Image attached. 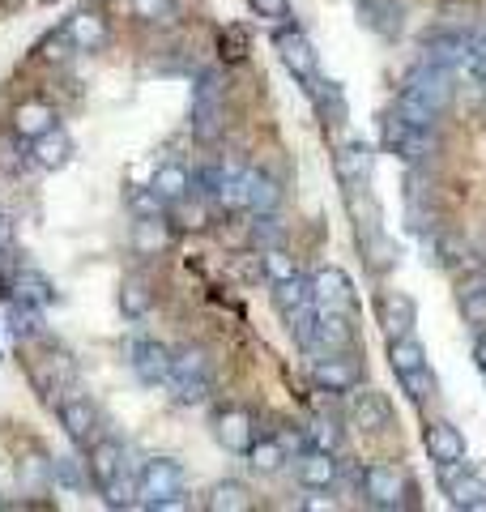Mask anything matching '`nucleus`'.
Returning a JSON list of instances; mask_svg holds the SVG:
<instances>
[{"mask_svg":"<svg viewBox=\"0 0 486 512\" xmlns=\"http://www.w3.org/2000/svg\"><path fill=\"white\" fill-rule=\"evenodd\" d=\"M354 13H359V26L380 39H397L405 30V9L397 0H354Z\"/></svg>","mask_w":486,"mask_h":512,"instance_id":"obj_10","label":"nucleus"},{"mask_svg":"<svg viewBox=\"0 0 486 512\" xmlns=\"http://www.w3.org/2000/svg\"><path fill=\"white\" fill-rule=\"evenodd\" d=\"M299 483L307 491H333L337 453H324V448H307V453H299Z\"/></svg>","mask_w":486,"mask_h":512,"instance_id":"obj_19","label":"nucleus"},{"mask_svg":"<svg viewBox=\"0 0 486 512\" xmlns=\"http://www.w3.org/2000/svg\"><path fill=\"white\" fill-rule=\"evenodd\" d=\"M124 444L120 440H94L90 444V478L99 483V491L107 495L111 508H137L133 500V478H128V466H124Z\"/></svg>","mask_w":486,"mask_h":512,"instance_id":"obj_1","label":"nucleus"},{"mask_svg":"<svg viewBox=\"0 0 486 512\" xmlns=\"http://www.w3.org/2000/svg\"><path fill=\"white\" fill-rule=\"evenodd\" d=\"M465 47H469L465 30H435V35H427V39H423V60L452 69V64H457V60L465 56Z\"/></svg>","mask_w":486,"mask_h":512,"instance_id":"obj_24","label":"nucleus"},{"mask_svg":"<svg viewBox=\"0 0 486 512\" xmlns=\"http://www.w3.org/2000/svg\"><path fill=\"white\" fill-rule=\"evenodd\" d=\"M209 512H248L252 508V491L239 483V478H226V483H214L205 495Z\"/></svg>","mask_w":486,"mask_h":512,"instance_id":"obj_28","label":"nucleus"},{"mask_svg":"<svg viewBox=\"0 0 486 512\" xmlns=\"http://www.w3.org/2000/svg\"><path fill=\"white\" fill-rule=\"evenodd\" d=\"M47 128H56V111L47 103H22L18 111H13V133H18L22 141L43 137Z\"/></svg>","mask_w":486,"mask_h":512,"instance_id":"obj_27","label":"nucleus"},{"mask_svg":"<svg viewBox=\"0 0 486 512\" xmlns=\"http://www.w3.org/2000/svg\"><path fill=\"white\" fill-rule=\"evenodd\" d=\"M167 244H171V227L162 222V214L137 218V227H133V248H137L141 256H158Z\"/></svg>","mask_w":486,"mask_h":512,"instance_id":"obj_31","label":"nucleus"},{"mask_svg":"<svg viewBox=\"0 0 486 512\" xmlns=\"http://www.w3.org/2000/svg\"><path fill=\"white\" fill-rule=\"evenodd\" d=\"M35 163L43 167V171H60L64 163H69L73 158V141H69V133H64V128L56 124V128H47L43 137H35Z\"/></svg>","mask_w":486,"mask_h":512,"instance_id":"obj_23","label":"nucleus"},{"mask_svg":"<svg viewBox=\"0 0 486 512\" xmlns=\"http://www.w3.org/2000/svg\"><path fill=\"white\" fill-rule=\"evenodd\" d=\"M350 423L367 431V436H380V431H388V423H393V410H388V402L376 389H363L350 397Z\"/></svg>","mask_w":486,"mask_h":512,"instance_id":"obj_17","label":"nucleus"},{"mask_svg":"<svg viewBox=\"0 0 486 512\" xmlns=\"http://www.w3.org/2000/svg\"><path fill=\"white\" fill-rule=\"evenodd\" d=\"M5 320H9V333L18 342H30L43 333V308H35V303H26V299H13Z\"/></svg>","mask_w":486,"mask_h":512,"instance_id":"obj_33","label":"nucleus"},{"mask_svg":"<svg viewBox=\"0 0 486 512\" xmlns=\"http://www.w3.org/2000/svg\"><path fill=\"white\" fill-rule=\"evenodd\" d=\"M333 167H337V180L346 188H367L371 171H376V150H371L367 141H346V146L337 150Z\"/></svg>","mask_w":486,"mask_h":512,"instance_id":"obj_11","label":"nucleus"},{"mask_svg":"<svg viewBox=\"0 0 486 512\" xmlns=\"http://www.w3.org/2000/svg\"><path fill=\"white\" fill-rule=\"evenodd\" d=\"M150 308H154V291L145 286V278H124V286H120V312L128 320H141V316H150Z\"/></svg>","mask_w":486,"mask_h":512,"instance_id":"obj_36","label":"nucleus"},{"mask_svg":"<svg viewBox=\"0 0 486 512\" xmlns=\"http://www.w3.org/2000/svg\"><path fill=\"white\" fill-rule=\"evenodd\" d=\"M256 18H265V22H282L290 18V0H248Z\"/></svg>","mask_w":486,"mask_h":512,"instance_id":"obj_49","label":"nucleus"},{"mask_svg":"<svg viewBox=\"0 0 486 512\" xmlns=\"http://www.w3.org/2000/svg\"><path fill=\"white\" fill-rule=\"evenodd\" d=\"M465 256H469V244H465L461 235L435 231V235L427 239V265H435V269H457Z\"/></svg>","mask_w":486,"mask_h":512,"instance_id":"obj_26","label":"nucleus"},{"mask_svg":"<svg viewBox=\"0 0 486 512\" xmlns=\"http://www.w3.org/2000/svg\"><path fill=\"white\" fill-rule=\"evenodd\" d=\"M184 466L171 457H154L145 461L141 474H137V508H150V512H167V508H184Z\"/></svg>","mask_w":486,"mask_h":512,"instance_id":"obj_2","label":"nucleus"},{"mask_svg":"<svg viewBox=\"0 0 486 512\" xmlns=\"http://www.w3.org/2000/svg\"><path fill=\"white\" fill-rule=\"evenodd\" d=\"M282 235H286V227H282V218H278V210L273 214H256V222H252V244L256 248H278L282 244Z\"/></svg>","mask_w":486,"mask_h":512,"instance_id":"obj_42","label":"nucleus"},{"mask_svg":"<svg viewBox=\"0 0 486 512\" xmlns=\"http://www.w3.org/2000/svg\"><path fill=\"white\" fill-rule=\"evenodd\" d=\"M162 205H167V201H162V197H158V192H154V188H137V192H133V210H137V218H150V214H162Z\"/></svg>","mask_w":486,"mask_h":512,"instance_id":"obj_50","label":"nucleus"},{"mask_svg":"<svg viewBox=\"0 0 486 512\" xmlns=\"http://www.w3.org/2000/svg\"><path fill=\"white\" fill-rule=\"evenodd\" d=\"M243 52H248V35H243V30H239V26H231V30H226V35H222V56H231V60H239Z\"/></svg>","mask_w":486,"mask_h":512,"instance_id":"obj_51","label":"nucleus"},{"mask_svg":"<svg viewBox=\"0 0 486 512\" xmlns=\"http://www.w3.org/2000/svg\"><path fill=\"white\" fill-rule=\"evenodd\" d=\"M312 99H316V111H320V120L329 124V128H337V124H346V94H342V86L337 82H329V77H316L312 86Z\"/></svg>","mask_w":486,"mask_h":512,"instance_id":"obj_25","label":"nucleus"},{"mask_svg":"<svg viewBox=\"0 0 486 512\" xmlns=\"http://www.w3.org/2000/svg\"><path fill=\"white\" fill-rule=\"evenodd\" d=\"M440 470V483L448 491L452 508H465V512H486V483L465 466V461H452V466H435Z\"/></svg>","mask_w":486,"mask_h":512,"instance_id":"obj_7","label":"nucleus"},{"mask_svg":"<svg viewBox=\"0 0 486 512\" xmlns=\"http://www.w3.org/2000/svg\"><path fill=\"white\" fill-rule=\"evenodd\" d=\"M282 205V184L273 180L269 171H256L252 167V180H248V210L252 214H273Z\"/></svg>","mask_w":486,"mask_h":512,"instance_id":"obj_30","label":"nucleus"},{"mask_svg":"<svg viewBox=\"0 0 486 512\" xmlns=\"http://www.w3.org/2000/svg\"><path fill=\"white\" fill-rule=\"evenodd\" d=\"M312 380L329 393H350L359 384V367L346 359V350H324V359L312 363Z\"/></svg>","mask_w":486,"mask_h":512,"instance_id":"obj_13","label":"nucleus"},{"mask_svg":"<svg viewBox=\"0 0 486 512\" xmlns=\"http://www.w3.org/2000/svg\"><path fill=\"white\" fill-rule=\"evenodd\" d=\"M180 218H184V227H205V210L201 205H188V197L180 201Z\"/></svg>","mask_w":486,"mask_h":512,"instance_id":"obj_52","label":"nucleus"},{"mask_svg":"<svg viewBox=\"0 0 486 512\" xmlns=\"http://www.w3.org/2000/svg\"><path fill=\"white\" fill-rule=\"evenodd\" d=\"M299 508H307V512H333L337 500H333V495H312V500H303Z\"/></svg>","mask_w":486,"mask_h":512,"instance_id":"obj_53","label":"nucleus"},{"mask_svg":"<svg viewBox=\"0 0 486 512\" xmlns=\"http://www.w3.org/2000/svg\"><path fill=\"white\" fill-rule=\"evenodd\" d=\"M52 483L60 487V491H69V495H77V491H86V483H90V474L81 470V461L77 457H52Z\"/></svg>","mask_w":486,"mask_h":512,"instance_id":"obj_38","label":"nucleus"},{"mask_svg":"<svg viewBox=\"0 0 486 512\" xmlns=\"http://www.w3.org/2000/svg\"><path fill=\"white\" fill-rule=\"evenodd\" d=\"M56 414H60V423H64V431H69V440L73 444H90V436H94V402L90 397H81L77 389H69V393H60V402H56Z\"/></svg>","mask_w":486,"mask_h":512,"instance_id":"obj_12","label":"nucleus"},{"mask_svg":"<svg viewBox=\"0 0 486 512\" xmlns=\"http://www.w3.org/2000/svg\"><path fill=\"white\" fill-rule=\"evenodd\" d=\"M380 146H384V154L418 167V163H431L435 158L440 137H435V128H423V124L405 120L401 111H393V116H384V124H380Z\"/></svg>","mask_w":486,"mask_h":512,"instance_id":"obj_3","label":"nucleus"},{"mask_svg":"<svg viewBox=\"0 0 486 512\" xmlns=\"http://www.w3.org/2000/svg\"><path fill=\"white\" fill-rule=\"evenodd\" d=\"M9 244H13V222H9L5 214H0V248L9 252Z\"/></svg>","mask_w":486,"mask_h":512,"instance_id":"obj_54","label":"nucleus"},{"mask_svg":"<svg viewBox=\"0 0 486 512\" xmlns=\"http://www.w3.org/2000/svg\"><path fill=\"white\" fill-rule=\"evenodd\" d=\"M0 508H5V500H0Z\"/></svg>","mask_w":486,"mask_h":512,"instance_id":"obj_56","label":"nucleus"},{"mask_svg":"<svg viewBox=\"0 0 486 512\" xmlns=\"http://www.w3.org/2000/svg\"><path fill=\"white\" fill-rule=\"evenodd\" d=\"M307 440H312V448L337 453V448H342V427H337L333 419H316L312 427H307Z\"/></svg>","mask_w":486,"mask_h":512,"instance_id":"obj_45","label":"nucleus"},{"mask_svg":"<svg viewBox=\"0 0 486 512\" xmlns=\"http://www.w3.org/2000/svg\"><path fill=\"white\" fill-rule=\"evenodd\" d=\"M401 389L410 393V402H427V397L435 393V376H431V367H418V372L401 376Z\"/></svg>","mask_w":486,"mask_h":512,"instance_id":"obj_47","label":"nucleus"},{"mask_svg":"<svg viewBox=\"0 0 486 512\" xmlns=\"http://www.w3.org/2000/svg\"><path fill=\"white\" fill-rule=\"evenodd\" d=\"M273 47H278V56H282V64H286V73L295 77V82L312 86L316 77H320V56H316V47L307 43L303 30L282 26L278 35H273Z\"/></svg>","mask_w":486,"mask_h":512,"instance_id":"obj_6","label":"nucleus"},{"mask_svg":"<svg viewBox=\"0 0 486 512\" xmlns=\"http://www.w3.org/2000/svg\"><path fill=\"white\" fill-rule=\"evenodd\" d=\"M363 252L371 256V269H376V274H384V269L397 265V244H393V239H388L384 231L371 235V239H363Z\"/></svg>","mask_w":486,"mask_h":512,"instance_id":"obj_44","label":"nucleus"},{"mask_svg":"<svg viewBox=\"0 0 486 512\" xmlns=\"http://www.w3.org/2000/svg\"><path fill=\"white\" fill-rule=\"evenodd\" d=\"M401 474L393 466H384V461H376V466H367L363 470V495H367V504L371 508H397L401 504Z\"/></svg>","mask_w":486,"mask_h":512,"instance_id":"obj_15","label":"nucleus"},{"mask_svg":"<svg viewBox=\"0 0 486 512\" xmlns=\"http://www.w3.org/2000/svg\"><path fill=\"white\" fill-rule=\"evenodd\" d=\"M461 316L469 329H486V286H465L461 291Z\"/></svg>","mask_w":486,"mask_h":512,"instance_id":"obj_43","label":"nucleus"},{"mask_svg":"<svg viewBox=\"0 0 486 512\" xmlns=\"http://www.w3.org/2000/svg\"><path fill=\"white\" fill-rule=\"evenodd\" d=\"M261 274L269 278V286L290 282V278L299 274V261H295V256H290L282 244H278V248H265V252H261Z\"/></svg>","mask_w":486,"mask_h":512,"instance_id":"obj_37","label":"nucleus"},{"mask_svg":"<svg viewBox=\"0 0 486 512\" xmlns=\"http://www.w3.org/2000/svg\"><path fill=\"white\" fill-rule=\"evenodd\" d=\"M427 453L435 466H452V461H465V436L452 423H431L427 427Z\"/></svg>","mask_w":486,"mask_h":512,"instance_id":"obj_20","label":"nucleus"},{"mask_svg":"<svg viewBox=\"0 0 486 512\" xmlns=\"http://www.w3.org/2000/svg\"><path fill=\"white\" fill-rule=\"evenodd\" d=\"M171 9H175V0H133V13L141 22H162V18H171Z\"/></svg>","mask_w":486,"mask_h":512,"instance_id":"obj_48","label":"nucleus"},{"mask_svg":"<svg viewBox=\"0 0 486 512\" xmlns=\"http://www.w3.org/2000/svg\"><path fill=\"white\" fill-rule=\"evenodd\" d=\"M248 461L256 474H278L286 466V444L282 440H256L248 448Z\"/></svg>","mask_w":486,"mask_h":512,"instance_id":"obj_39","label":"nucleus"},{"mask_svg":"<svg viewBox=\"0 0 486 512\" xmlns=\"http://www.w3.org/2000/svg\"><path fill=\"white\" fill-rule=\"evenodd\" d=\"M405 94H414L418 103H427L435 116H444V111L452 107V99H457V77H452V69H444V64H431V60H418L410 73H405Z\"/></svg>","mask_w":486,"mask_h":512,"instance_id":"obj_5","label":"nucleus"},{"mask_svg":"<svg viewBox=\"0 0 486 512\" xmlns=\"http://www.w3.org/2000/svg\"><path fill=\"white\" fill-rule=\"evenodd\" d=\"M312 295L320 312H350L354 308V282L346 269L337 265H320L312 274Z\"/></svg>","mask_w":486,"mask_h":512,"instance_id":"obj_9","label":"nucleus"},{"mask_svg":"<svg viewBox=\"0 0 486 512\" xmlns=\"http://www.w3.org/2000/svg\"><path fill=\"white\" fill-rule=\"evenodd\" d=\"M354 342V329L346 312H320V325H316V346L320 350H350Z\"/></svg>","mask_w":486,"mask_h":512,"instance_id":"obj_32","label":"nucleus"},{"mask_svg":"<svg viewBox=\"0 0 486 512\" xmlns=\"http://www.w3.org/2000/svg\"><path fill=\"white\" fill-rule=\"evenodd\" d=\"M64 30H69V39H73L77 52H103V47H107V35H111V30H107V18H103L99 9H77Z\"/></svg>","mask_w":486,"mask_h":512,"instance_id":"obj_18","label":"nucleus"},{"mask_svg":"<svg viewBox=\"0 0 486 512\" xmlns=\"http://www.w3.org/2000/svg\"><path fill=\"white\" fill-rule=\"evenodd\" d=\"M13 299H26V303H35V308H47V303H56V286L43 274H35V269H22V274L13 278Z\"/></svg>","mask_w":486,"mask_h":512,"instance_id":"obj_35","label":"nucleus"},{"mask_svg":"<svg viewBox=\"0 0 486 512\" xmlns=\"http://www.w3.org/2000/svg\"><path fill=\"white\" fill-rule=\"evenodd\" d=\"M150 188H154L167 205H180L184 197H192V171H188L184 163H162V167L154 171Z\"/></svg>","mask_w":486,"mask_h":512,"instance_id":"obj_22","label":"nucleus"},{"mask_svg":"<svg viewBox=\"0 0 486 512\" xmlns=\"http://www.w3.org/2000/svg\"><path fill=\"white\" fill-rule=\"evenodd\" d=\"M214 431H218V444L226 448V453H243L248 457V448L256 444V423H252V414L248 410H222L218 419H214Z\"/></svg>","mask_w":486,"mask_h":512,"instance_id":"obj_14","label":"nucleus"},{"mask_svg":"<svg viewBox=\"0 0 486 512\" xmlns=\"http://www.w3.org/2000/svg\"><path fill=\"white\" fill-rule=\"evenodd\" d=\"M192 137H201V141H214L222 133V99H192Z\"/></svg>","mask_w":486,"mask_h":512,"instance_id":"obj_34","label":"nucleus"},{"mask_svg":"<svg viewBox=\"0 0 486 512\" xmlns=\"http://www.w3.org/2000/svg\"><path fill=\"white\" fill-rule=\"evenodd\" d=\"M18 478H22V487L26 491H39L52 483V457H43V453H26L18 461Z\"/></svg>","mask_w":486,"mask_h":512,"instance_id":"obj_41","label":"nucleus"},{"mask_svg":"<svg viewBox=\"0 0 486 512\" xmlns=\"http://www.w3.org/2000/svg\"><path fill=\"white\" fill-rule=\"evenodd\" d=\"M171 389L184 406H201L214 393V367L201 346H180L171 350Z\"/></svg>","mask_w":486,"mask_h":512,"instance_id":"obj_4","label":"nucleus"},{"mask_svg":"<svg viewBox=\"0 0 486 512\" xmlns=\"http://www.w3.org/2000/svg\"><path fill=\"white\" fill-rule=\"evenodd\" d=\"M376 316L388 338H405V333H414V320H418V308L414 299L405 291H384L380 303H376Z\"/></svg>","mask_w":486,"mask_h":512,"instance_id":"obj_16","label":"nucleus"},{"mask_svg":"<svg viewBox=\"0 0 486 512\" xmlns=\"http://www.w3.org/2000/svg\"><path fill=\"white\" fill-rule=\"evenodd\" d=\"M35 380H39V389L47 397H56V393H69L73 384H77V367L69 355H47L39 367H35Z\"/></svg>","mask_w":486,"mask_h":512,"instance_id":"obj_21","label":"nucleus"},{"mask_svg":"<svg viewBox=\"0 0 486 512\" xmlns=\"http://www.w3.org/2000/svg\"><path fill=\"white\" fill-rule=\"evenodd\" d=\"M474 359H478V367L486 372V329L478 333V342H474Z\"/></svg>","mask_w":486,"mask_h":512,"instance_id":"obj_55","label":"nucleus"},{"mask_svg":"<svg viewBox=\"0 0 486 512\" xmlns=\"http://www.w3.org/2000/svg\"><path fill=\"white\" fill-rule=\"evenodd\" d=\"M452 77H457V86H474V90H486V56L474 52V47H465V56L452 64Z\"/></svg>","mask_w":486,"mask_h":512,"instance_id":"obj_40","label":"nucleus"},{"mask_svg":"<svg viewBox=\"0 0 486 512\" xmlns=\"http://www.w3.org/2000/svg\"><path fill=\"white\" fill-rule=\"evenodd\" d=\"M128 363L141 384H171V346H162L158 338H137L128 346Z\"/></svg>","mask_w":486,"mask_h":512,"instance_id":"obj_8","label":"nucleus"},{"mask_svg":"<svg viewBox=\"0 0 486 512\" xmlns=\"http://www.w3.org/2000/svg\"><path fill=\"white\" fill-rule=\"evenodd\" d=\"M393 111H401L405 120H414V124H423V128H435V120H440V116H435V111H431L427 103H418L414 94H405V90L397 94V107H393Z\"/></svg>","mask_w":486,"mask_h":512,"instance_id":"obj_46","label":"nucleus"},{"mask_svg":"<svg viewBox=\"0 0 486 512\" xmlns=\"http://www.w3.org/2000/svg\"><path fill=\"white\" fill-rule=\"evenodd\" d=\"M388 367H393V376L401 380V376L418 372V367H427V350L418 346L410 333H405V338H388Z\"/></svg>","mask_w":486,"mask_h":512,"instance_id":"obj_29","label":"nucleus"}]
</instances>
